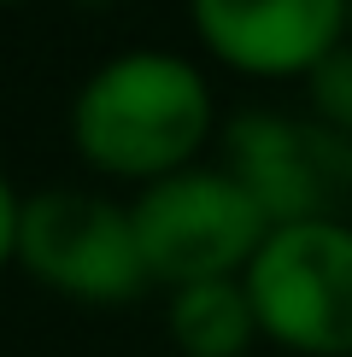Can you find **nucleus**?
<instances>
[{
    "label": "nucleus",
    "mask_w": 352,
    "mask_h": 357,
    "mask_svg": "<svg viewBox=\"0 0 352 357\" xmlns=\"http://www.w3.org/2000/svg\"><path fill=\"white\" fill-rule=\"evenodd\" d=\"M212 117V82L194 59L129 47L82 77L71 100V141L88 170L147 188L194 165Z\"/></svg>",
    "instance_id": "1"
},
{
    "label": "nucleus",
    "mask_w": 352,
    "mask_h": 357,
    "mask_svg": "<svg viewBox=\"0 0 352 357\" xmlns=\"http://www.w3.org/2000/svg\"><path fill=\"white\" fill-rule=\"evenodd\" d=\"M129 217L153 281L170 287L247 275L253 252L270 234V211L229 165H188L176 176H159L135 193Z\"/></svg>",
    "instance_id": "2"
},
{
    "label": "nucleus",
    "mask_w": 352,
    "mask_h": 357,
    "mask_svg": "<svg viewBox=\"0 0 352 357\" xmlns=\"http://www.w3.org/2000/svg\"><path fill=\"white\" fill-rule=\"evenodd\" d=\"M258 334L300 357H352V222H270L241 275Z\"/></svg>",
    "instance_id": "3"
},
{
    "label": "nucleus",
    "mask_w": 352,
    "mask_h": 357,
    "mask_svg": "<svg viewBox=\"0 0 352 357\" xmlns=\"http://www.w3.org/2000/svg\"><path fill=\"white\" fill-rule=\"evenodd\" d=\"M18 264L47 293H65L77 305H129L153 281L129 205H117L94 188H36V193H24Z\"/></svg>",
    "instance_id": "4"
},
{
    "label": "nucleus",
    "mask_w": 352,
    "mask_h": 357,
    "mask_svg": "<svg viewBox=\"0 0 352 357\" xmlns=\"http://www.w3.org/2000/svg\"><path fill=\"white\" fill-rule=\"evenodd\" d=\"M205 53L241 77H311L346 41V0H188Z\"/></svg>",
    "instance_id": "5"
},
{
    "label": "nucleus",
    "mask_w": 352,
    "mask_h": 357,
    "mask_svg": "<svg viewBox=\"0 0 352 357\" xmlns=\"http://www.w3.org/2000/svg\"><path fill=\"white\" fill-rule=\"evenodd\" d=\"M235 158L229 170L258 193L270 222L288 217H335L329 199L352 176V141L323 123H288V117H235L229 129Z\"/></svg>",
    "instance_id": "6"
},
{
    "label": "nucleus",
    "mask_w": 352,
    "mask_h": 357,
    "mask_svg": "<svg viewBox=\"0 0 352 357\" xmlns=\"http://www.w3.org/2000/svg\"><path fill=\"white\" fill-rule=\"evenodd\" d=\"M165 334L176 340L182 357H241L253 346V334H258V317H253V299H247L241 275L170 287Z\"/></svg>",
    "instance_id": "7"
},
{
    "label": "nucleus",
    "mask_w": 352,
    "mask_h": 357,
    "mask_svg": "<svg viewBox=\"0 0 352 357\" xmlns=\"http://www.w3.org/2000/svg\"><path fill=\"white\" fill-rule=\"evenodd\" d=\"M305 88H311V112H317V123L352 141V36H346L329 59H317L311 77H305Z\"/></svg>",
    "instance_id": "8"
},
{
    "label": "nucleus",
    "mask_w": 352,
    "mask_h": 357,
    "mask_svg": "<svg viewBox=\"0 0 352 357\" xmlns=\"http://www.w3.org/2000/svg\"><path fill=\"white\" fill-rule=\"evenodd\" d=\"M18 217H24V199H18V188L0 176V270L18 264Z\"/></svg>",
    "instance_id": "9"
},
{
    "label": "nucleus",
    "mask_w": 352,
    "mask_h": 357,
    "mask_svg": "<svg viewBox=\"0 0 352 357\" xmlns=\"http://www.w3.org/2000/svg\"><path fill=\"white\" fill-rule=\"evenodd\" d=\"M77 6H112V0H77Z\"/></svg>",
    "instance_id": "10"
},
{
    "label": "nucleus",
    "mask_w": 352,
    "mask_h": 357,
    "mask_svg": "<svg viewBox=\"0 0 352 357\" xmlns=\"http://www.w3.org/2000/svg\"><path fill=\"white\" fill-rule=\"evenodd\" d=\"M346 36H352V0H346Z\"/></svg>",
    "instance_id": "11"
},
{
    "label": "nucleus",
    "mask_w": 352,
    "mask_h": 357,
    "mask_svg": "<svg viewBox=\"0 0 352 357\" xmlns=\"http://www.w3.org/2000/svg\"><path fill=\"white\" fill-rule=\"evenodd\" d=\"M0 6H18V0H0Z\"/></svg>",
    "instance_id": "12"
}]
</instances>
